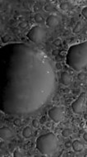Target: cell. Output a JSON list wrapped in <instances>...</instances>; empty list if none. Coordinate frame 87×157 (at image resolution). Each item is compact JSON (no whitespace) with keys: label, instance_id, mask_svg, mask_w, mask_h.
Instances as JSON below:
<instances>
[{"label":"cell","instance_id":"1","mask_svg":"<svg viewBox=\"0 0 87 157\" xmlns=\"http://www.w3.org/2000/svg\"><path fill=\"white\" fill-rule=\"evenodd\" d=\"M1 52V111L26 115L40 110L56 89L53 61L41 50L25 43L6 45Z\"/></svg>","mask_w":87,"mask_h":157},{"label":"cell","instance_id":"2","mask_svg":"<svg viewBox=\"0 0 87 157\" xmlns=\"http://www.w3.org/2000/svg\"><path fill=\"white\" fill-rule=\"evenodd\" d=\"M66 63L74 70H82L87 65V41L73 45L68 49Z\"/></svg>","mask_w":87,"mask_h":157},{"label":"cell","instance_id":"3","mask_svg":"<svg viewBox=\"0 0 87 157\" xmlns=\"http://www.w3.org/2000/svg\"><path fill=\"white\" fill-rule=\"evenodd\" d=\"M58 144L59 141L58 137L53 132H49L40 136L35 141L36 149L42 155L46 156L53 154L58 150Z\"/></svg>","mask_w":87,"mask_h":157},{"label":"cell","instance_id":"4","mask_svg":"<svg viewBox=\"0 0 87 157\" xmlns=\"http://www.w3.org/2000/svg\"><path fill=\"white\" fill-rule=\"evenodd\" d=\"M46 36L47 32L45 29L39 26H33L27 33V37L29 38V40L35 44L43 42L46 38Z\"/></svg>","mask_w":87,"mask_h":157},{"label":"cell","instance_id":"5","mask_svg":"<svg viewBox=\"0 0 87 157\" xmlns=\"http://www.w3.org/2000/svg\"><path fill=\"white\" fill-rule=\"evenodd\" d=\"M49 118L55 123H58L63 119V113L59 107H53L48 112Z\"/></svg>","mask_w":87,"mask_h":157},{"label":"cell","instance_id":"6","mask_svg":"<svg viewBox=\"0 0 87 157\" xmlns=\"http://www.w3.org/2000/svg\"><path fill=\"white\" fill-rule=\"evenodd\" d=\"M85 97H86V94L82 93L78 97V98L72 103L71 108L75 113H81V111L83 110V107L85 104Z\"/></svg>","mask_w":87,"mask_h":157},{"label":"cell","instance_id":"7","mask_svg":"<svg viewBox=\"0 0 87 157\" xmlns=\"http://www.w3.org/2000/svg\"><path fill=\"white\" fill-rule=\"evenodd\" d=\"M0 137L2 139L9 140L13 137V132L8 127H3L0 129Z\"/></svg>","mask_w":87,"mask_h":157},{"label":"cell","instance_id":"8","mask_svg":"<svg viewBox=\"0 0 87 157\" xmlns=\"http://www.w3.org/2000/svg\"><path fill=\"white\" fill-rule=\"evenodd\" d=\"M59 24V19L57 16L50 15L46 19V25L49 27H54Z\"/></svg>","mask_w":87,"mask_h":157},{"label":"cell","instance_id":"9","mask_svg":"<svg viewBox=\"0 0 87 157\" xmlns=\"http://www.w3.org/2000/svg\"><path fill=\"white\" fill-rule=\"evenodd\" d=\"M72 81V77L68 72H63L61 75V83L64 85H69Z\"/></svg>","mask_w":87,"mask_h":157},{"label":"cell","instance_id":"10","mask_svg":"<svg viewBox=\"0 0 87 157\" xmlns=\"http://www.w3.org/2000/svg\"><path fill=\"white\" fill-rule=\"evenodd\" d=\"M71 147L73 149V150L75 151V152H80V151H81L82 150H83V144L78 141V140H76V141H74L73 142H72V146H71Z\"/></svg>","mask_w":87,"mask_h":157},{"label":"cell","instance_id":"11","mask_svg":"<svg viewBox=\"0 0 87 157\" xmlns=\"http://www.w3.org/2000/svg\"><path fill=\"white\" fill-rule=\"evenodd\" d=\"M22 136L24 138H30L32 136V129L30 127H26L22 131Z\"/></svg>","mask_w":87,"mask_h":157},{"label":"cell","instance_id":"12","mask_svg":"<svg viewBox=\"0 0 87 157\" xmlns=\"http://www.w3.org/2000/svg\"><path fill=\"white\" fill-rule=\"evenodd\" d=\"M71 134H72V131L71 129H69V128H66V129L62 130V135L64 137H69L71 136Z\"/></svg>","mask_w":87,"mask_h":157},{"label":"cell","instance_id":"13","mask_svg":"<svg viewBox=\"0 0 87 157\" xmlns=\"http://www.w3.org/2000/svg\"><path fill=\"white\" fill-rule=\"evenodd\" d=\"M44 20L43 16L41 15V14H40V13H36L35 15V21L36 22H38V23H40V22H42Z\"/></svg>","mask_w":87,"mask_h":157},{"label":"cell","instance_id":"14","mask_svg":"<svg viewBox=\"0 0 87 157\" xmlns=\"http://www.w3.org/2000/svg\"><path fill=\"white\" fill-rule=\"evenodd\" d=\"M81 27H82V24H81V22H77V25L75 26V28L73 29V32L74 33H78L81 30Z\"/></svg>","mask_w":87,"mask_h":157},{"label":"cell","instance_id":"15","mask_svg":"<svg viewBox=\"0 0 87 157\" xmlns=\"http://www.w3.org/2000/svg\"><path fill=\"white\" fill-rule=\"evenodd\" d=\"M77 78H78L80 81H83L84 79H86V74L81 72V73H79L78 75H77Z\"/></svg>","mask_w":87,"mask_h":157},{"label":"cell","instance_id":"16","mask_svg":"<svg viewBox=\"0 0 87 157\" xmlns=\"http://www.w3.org/2000/svg\"><path fill=\"white\" fill-rule=\"evenodd\" d=\"M32 126H33L35 128H39V127H40V122H39L37 119H34V120L32 121Z\"/></svg>","mask_w":87,"mask_h":157},{"label":"cell","instance_id":"17","mask_svg":"<svg viewBox=\"0 0 87 157\" xmlns=\"http://www.w3.org/2000/svg\"><path fill=\"white\" fill-rule=\"evenodd\" d=\"M68 7H69V4L68 3H61V5H60V8L62 10H67V9H68Z\"/></svg>","mask_w":87,"mask_h":157},{"label":"cell","instance_id":"18","mask_svg":"<svg viewBox=\"0 0 87 157\" xmlns=\"http://www.w3.org/2000/svg\"><path fill=\"white\" fill-rule=\"evenodd\" d=\"M10 36H3L2 37V42H3V43H7V42H8L9 41H10Z\"/></svg>","mask_w":87,"mask_h":157},{"label":"cell","instance_id":"19","mask_svg":"<svg viewBox=\"0 0 87 157\" xmlns=\"http://www.w3.org/2000/svg\"><path fill=\"white\" fill-rule=\"evenodd\" d=\"M13 156L14 157H21L23 156V155L18 150H16L15 151H14V153H13Z\"/></svg>","mask_w":87,"mask_h":157},{"label":"cell","instance_id":"20","mask_svg":"<svg viewBox=\"0 0 87 157\" xmlns=\"http://www.w3.org/2000/svg\"><path fill=\"white\" fill-rule=\"evenodd\" d=\"M53 44H54L56 46H59L62 44L61 40H60V39H58H58H55V41L53 42Z\"/></svg>","mask_w":87,"mask_h":157},{"label":"cell","instance_id":"21","mask_svg":"<svg viewBox=\"0 0 87 157\" xmlns=\"http://www.w3.org/2000/svg\"><path fill=\"white\" fill-rule=\"evenodd\" d=\"M81 13H82L83 17L87 19V7H86V8H84V9H82V12H81Z\"/></svg>","mask_w":87,"mask_h":157},{"label":"cell","instance_id":"22","mask_svg":"<svg viewBox=\"0 0 87 157\" xmlns=\"http://www.w3.org/2000/svg\"><path fill=\"white\" fill-rule=\"evenodd\" d=\"M14 124H15L17 127H20V126H21V119H19V118H16V119H15V121H14Z\"/></svg>","mask_w":87,"mask_h":157},{"label":"cell","instance_id":"23","mask_svg":"<svg viewBox=\"0 0 87 157\" xmlns=\"http://www.w3.org/2000/svg\"><path fill=\"white\" fill-rule=\"evenodd\" d=\"M71 146H72V143H71L70 141H67L65 143V147L66 148H70V147H71Z\"/></svg>","mask_w":87,"mask_h":157},{"label":"cell","instance_id":"24","mask_svg":"<svg viewBox=\"0 0 87 157\" xmlns=\"http://www.w3.org/2000/svg\"><path fill=\"white\" fill-rule=\"evenodd\" d=\"M55 66H56V69H57V70H59L62 69V65L60 63H56V64H55Z\"/></svg>","mask_w":87,"mask_h":157},{"label":"cell","instance_id":"25","mask_svg":"<svg viewBox=\"0 0 87 157\" xmlns=\"http://www.w3.org/2000/svg\"><path fill=\"white\" fill-rule=\"evenodd\" d=\"M19 26H21V27L25 28L26 26H27V22H22L21 23H20V25H19Z\"/></svg>","mask_w":87,"mask_h":157},{"label":"cell","instance_id":"26","mask_svg":"<svg viewBox=\"0 0 87 157\" xmlns=\"http://www.w3.org/2000/svg\"><path fill=\"white\" fill-rule=\"evenodd\" d=\"M58 53H59V51H58V50H53V51H52V54L53 55H55V56L58 55Z\"/></svg>","mask_w":87,"mask_h":157},{"label":"cell","instance_id":"27","mask_svg":"<svg viewBox=\"0 0 87 157\" xmlns=\"http://www.w3.org/2000/svg\"><path fill=\"white\" fill-rule=\"evenodd\" d=\"M62 58L61 56H59V55H57V56H56V61H62Z\"/></svg>","mask_w":87,"mask_h":157},{"label":"cell","instance_id":"28","mask_svg":"<svg viewBox=\"0 0 87 157\" xmlns=\"http://www.w3.org/2000/svg\"><path fill=\"white\" fill-rule=\"evenodd\" d=\"M83 139H85V141H87V132H86V133L83 135Z\"/></svg>","mask_w":87,"mask_h":157},{"label":"cell","instance_id":"29","mask_svg":"<svg viewBox=\"0 0 87 157\" xmlns=\"http://www.w3.org/2000/svg\"><path fill=\"white\" fill-rule=\"evenodd\" d=\"M34 9H35V10H38L39 8H38V6H35V8H34Z\"/></svg>","mask_w":87,"mask_h":157},{"label":"cell","instance_id":"30","mask_svg":"<svg viewBox=\"0 0 87 157\" xmlns=\"http://www.w3.org/2000/svg\"><path fill=\"white\" fill-rule=\"evenodd\" d=\"M85 118H86V119H87V114L86 115H85Z\"/></svg>","mask_w":87,"mask_h":157},{"label":"cell","instance_id":"31","mask_svg":"<svg viewBox=\"0 0 87 157\" xmlns=\"http://www.w3.org/2000/svg\"><path fill=\"white\" fill-rule=\"evenodd\" d=\"M86 126H87V122H86Z\"/></svg>","mask_w":87,"mask_h":157}]
</instances>
